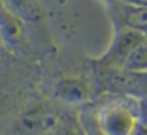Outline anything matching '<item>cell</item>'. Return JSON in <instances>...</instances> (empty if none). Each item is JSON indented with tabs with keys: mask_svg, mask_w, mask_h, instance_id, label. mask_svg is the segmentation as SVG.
<instances>
[{
	"mask_svg": "<svg viewBox=\"0 0 147 135\" xmlns=\"http://www.w3.org/2000/svg\"><path fill=\"white\" fill-rule=\"evenodd\" d=\"M91 109L95 122L105 135H131L140 122L138 99L133 96L108 94Z\"/></svg>",
	"mask_w": 147,
	"mask_h": 135,
	"instance_id": "obj_1",
	"label": "cell"
},
{
	"mask_svg": "<svg viewBox=\"0 0 147 135\" xmlns=\"http://www.w3.org/2000/svg\"><path fill=\"white\" fill-rule=\"evenodd\" d=\"M147 37L133 29L124 26H114V36L105 53L97 60V65L121 68L127 56Z\"/></svg>",
	"mask_w": 147,
	"mask_h": 135,
	"instance_id": "obj_2",
	"label": "cell"
},
{
	"mask_svg": "<svg viewBox=\"0 0 147 135\" xmlns=\"http://www.w3.org/2000/svg\"><path fill=\"white\" fill-rule=\"evenodd\" d=\"M114 26H124L143 33L147 37V6H137L130 3H110Z\"/></svg>",
	"mask_w": 147,
	"mask_h": 135,
	"instance_id": "obj_3",
	"label": "cell"
},
{
	"mask_svg": "<svg viewBox=\"0 0 147 135\" xmlns=\"http://www.w3.org/2000/svg\"><path fill=\"white\" fill-rule=\"evenodd\" d=\"M88 85L77 78L61 79L55 86V96L65 104H84L88 99Z\"/></svg>",
	"mask_w": 147,
	"mask_h": 135,
	"instance_id": "obj_4",
	"label": "cell"
},
{
	"mask_svg": "<svg viewBox=\"0 0 147 135\" xmlns=\"http://www.w3.org/2000/svg\"><path fill=\"white\" fill-rule=\"evenodd\" d=\"M123 69L130 71V72H136V74H141V72H147V39L144 42H141L124 60L123 63Z\"/></svg>",
	"mask_w": 147,
	"mask_h": 135,
	"instance_id": "obj_5",
	"label": "cell"
},
{
	"mask_svg": "<svg viewBox=\"0 0 147 135\" xmlns=\"http://www.w3.org/2000/svg\"><path fill=\"white\" fill-rule=\"evenodd\" d=\"M49 135H87V131L80 116L66 115L56 121Z\"/></svg>",
	"mask_w": 147,
	"mask_h": 135,
	"instance_id": "obj_6",
	"label": "cell"
},
{
	"mask_svg": "<svg viewBox=\"0 0 147 135\" xmlns=\"http://www.w3.org/2000/svg\"><path fill=\"white\" fill-rule=\"evenodd\" d=\"M5 6L20 19H35L39 15L36 0H3Z\"/></svg>",
	"mask_w": 147,
	"mask_h": 135,
	"instance_id": "obj_7",
	"label": "cell"
},
{
	"mask_svg": "<svg viewBox=\"0 0 147 135\" xmlns=\"http://www.w3.org/2000/svg\"><path fill=\"white\" fill-rule=\"evenodd\" d=\"M138 106H140V122L147 124V96L138 99Z\"/></svg>",
	"mask_w": 147,
	"mask_h": 135,
	"instance_id": "obj_8",
	"label": "cell"
},
{
	"mask_svg": "<svg viewBox=\"0 0 147 135\" xmlns=\"http://www.w3.org/2000/svg\"><path fill=\"white\" fill-rule=\"evenodd\" d=\"M131 135H147V124L138 122L137 128L134 129V132H133Z\"/></svg>",
	"mask_w": 147,
	"mask_h": 135,
	"instance_id": "obj_9",
	"label": "cell"
},
{
	"mask_svg": "<svg viewBox=\"0 0 147 135\" xmlns=\"http://www.w3.org/2000/svg\"><path fill=\"white\" fill-rule=\"evenodd\" d=\"M140 82H141L143 94H144V96H147V72H141V74H140ZM144 96H143V98H144Z\"/></svg>",
	"mask_w": 147,
	"mask_h": 135,
	"instance_id": "obj_10",
	"label": "cell"
},
{
	"mask_svg": "<svg viewBox=\"0 0 147 135\" xmlns=\"http://www.w3.org/2000/svg\"><path fill=\"white\" fill-rule=\"evenodd\" d=\"M123 3H130V5H137V6H147V0H124Z\"/></svg>",
	"mask_w": 147,
	"mask_h": 135,
	"instance_id": "obj_11",
	"label": "cell"
},
{
	"mask_svg": "<svg viewBox=\"0 0 147 135\" xmlns=\"http://www.w3.org/2000/svg\"><path fill=\"white\" fill-rule=\"evenodd\" d=\"M5 36H3V33H2V29H0V47H2L3 45H5Z\"/></svg>",
	"mask_w": 147,
	"mask_h": 135,
	"instance_id": "obj_12",
	"label": "cell"
}]
</instances>
